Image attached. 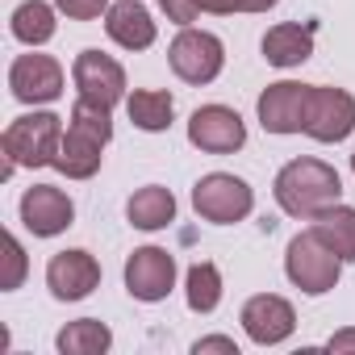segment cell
Returning a JSON list of instances; mask_svg holds the SVG:
<instances>
[{
    "instance_id": "cell-1",
    "label": "cell",
    "mask_w": 355,
    "mask_h": 355,
    "mask_svg": "<svg viewBox=\"0 0 355 355\" xmlns=\"http://www.w3.org/2000/svg\"><path fill=\"white\" fill-rule=\"evenodd\" d=\"M272 193H276V205H280L288 218L309 222V218H318L322 209H330V205L343 201V180H338V171H334L326 159L301 155V159H288V163L276 171Z\"/></svg>"
},
{
    "instance_id": "cell-2",
    "label": "cell",
    "mask_w": 355,
    "mask_h": 355,
    "mask_svg": "<svg viewBox=\"0 0 355 355\" xmlns=\"http://www.w3.org/2000/svg\"><path fill=\"white\" fill-rule=\"evenodd\" d=\"M63 142V117L59 113H21L17 121H9L5 138H0V150H5V167L0 175H9L17 167H55Z\"/></svg>"
},
{
    "instance_id": "cell-3",
    "label": "cell",
    "mask_w": 355,
    "mask_h": 355,
    "mask_svg": "<svg viewBox=\"0 0 355 355\" xmlns=\"http://www.w3.org/2000/svg\"><path fill=\"white\" fill-rule=\"evenodd\" d=\"M193 209L201 222H214V226H234V222H247L251 209H255V189L243 180V175H230V171H209L193 184Z\"/></svg>"
},
{
    "instance_id": "cell-4",
    "label": "cell",
    "mask_w": 355,
    "mask_h": 355,
    "mask_svg": "<svg viewBox=\"0 0 355 355\" xmlns=\"http://www.w3.org/2000/svg\"><path fill=\"white\" fill-rule=\"evenodd\" d=\"M284 276H288L305 297H322V293H330V288L338 284L343 259H338L313 230H305V234L288 239V247H284Z\"/></svg>"
},
{
    "instance_id": "cell-5",
    "label": "cell",
    "mask_w": 355,
    "mask_h": 355,
    "mask_svg": "<svg viewBox=\"0 0 355 355\" xmlns=\"http://www.w3.org/2000/svg\"><path fill=\"white\" fill-rule=\"evenodd\" d=\"M167 63H171V71L180 76L184 84L205 88V84H214V80L222 76V67H226V46H222V38L209 34V30L180 26V34H175L171 46H167Z\"/></svg>"
},
{
    "instance_id": "cell-6",
    "label": "cell",
    "mask_w": 355,
    "mask_h": 355,
    "mask_svg": "<svg viewBox=\"0 0 355 355\" xmlns=\"http://www.w3.org/2000/svg\"><path fill=\"white\" fill-rule=\"evenodd\" d=\"M355 130V96L347 88H330V84H309V101H305V130L313 142H343Z\"/></svg>"
},
{
    "instance_id": "cell-7",
    "label": "cell",
    "mask_w": 355,
    "mask_h": 355,
    "mask_svg": "<svg viewBox=\"0 0 355 355\" xmlns=\"http://www.w3.org/2000/svg\"><path fill=\"white\" fill-rule=\"evenodd\" d=\"M9 88L21 105H51L63 96V63L55 55H17L9 67Z\"/></svg>"
},
{
    "instance_id": "cell-8",
    "label": "cell",
    "mask_w": 355,
    "mask_h": 355,
    "mask_svg": "<svg viewBox=\"0 0 355 355\" xmlns=\"http://www.w3.org/2000/svg\"><path fill=\"white\" fill-rule=\"evenodd\" d=\"M71 84L84 101H96L109 109L125 101V67L105 51H80L71 63Z\"/></svg>"
},
{
    "instance_id": "cell-9",
    "label": "cell",
    "mask_w": 355,
    "mask_h": 355,
    "mask_svg": "<svg viewBox=\"0 0 355 355\" xmlns=\"http://www.w3.org/2000/svg\"><path fill=\"white\" fill-rule=\"evenodd\" d=\"M189 142L205 155H234L247 142V121L230 105H201L189 117Z\"/></svg>"
},
{
    "instance_id": "cell-10",
    "label": "cell",
    "mask_w": 355,
    "mask_h": 355,
    "mask_svg": "<svg viewBox=\"0 0 355 355\" xmlns=\"http://www.w3.org/2000/svg\"><path fill=\"white\" fill-rule=\"evenodd\" d=\"M171 288H175V255L171 251H163V247H138L125 259V293L134 301L155 305Z\"/></svg>"
},
{
    "instance_id": "cell-11",
    "label": "cell",
    "mask_w": 355,
    "mask_h": 355,
    "mask_svg": "<svg viewBox=\"0 0 355 355\" xmlns=\"http://www.w3.org/2000/svg\"><path fill=\"white\" fill-rule=\"evenodd\" d=\"M239 322H243V330H247L251 343L276 347V343L293 338V330H297V309H293V301H284L280 293H255V297H247Z\"/></svg>"
},
{
    "instance_id": "cell-12",
    "label": "cell",
    "mask_w": 355,
    "mask_h": 355,
    "mask_svg": "<svg viewBox=\"0 0 355 355\" xmlns=\"http://www.w3.org/2000/svg\"><path fill=\"white\" fill-rule=\"evenodd\" d=\"M17 214H21V226H26L34 239H55V234H63V230L76 222L71 197H67L63 189H55V184H34V189H26Z\"/></svg>"
},
{
    "instance_id": "cell-13",
    "label": "cell",
    "mask_w": 355,
    "mask_h": 355,
    "mask_svg": "<svg viewBox=\"0 0 355 355\" xmlns=\"http://www.w3.org/2000/svg\"><path fill=\"white\" fill-rule=\"evenodd\" d=\"M96 284H101L96 255H88L80 247L51 255V263H46V288H51L55 301H84V297L96 293Z\"/></svg>"
},
{
    "instance_id": "cell-14",
    "label": "cell",
    "mask_w": 355,
    "mask_h": 355,
    "mask_svg": "<svg viewBox=\"0 0 355 355\" xmlns=\"http://www.w3.org/2000/svg\"><path fill=\"white\" fill-rule=\"evenodd\" d=\"M305 101H309V84L297 80H280L268 84L259 92V125L268 134H301L305 130Z\"/></svg>"
},
{
    "instance_id": "cell-15",
    "label": "cell",
    "mask_w": 355,
    "mask_h": 355,
    "mask_svg": "<svg viewBox=\"0 0 355 355\" xmlns=\"http://www.w3.org/2000/svg\"><path fill=\"white\" fill-rule=\"evenodd\" d=\"M105 34L121 46V51H146L159 38V26L150 17V9L142 0H117L105 13Z\"/></svg>"
},
{
    "instance_id": "cell-16",
    "label": "cell",
    "mask_w": 355,
    "mask_h": 355,
    "mask_svg": "<svg viewBox=\"0 0 355 355\" xmlns=\"http://www.w3.org/2000/svg\"><path fill=\"white\" fill-rule=\"evenodd\" d=\"M105 163V142L67 125L63 130V142H59V155H55V171H63L67 180H92Z\"/></svg>"
},
{
    "instance_id": "cell-17",
    "label": "cell",
    "mask_w": 355,
    "mask_h": 355,
    "mask_svg": "<svg viewBox=\"0 0 355 355\" xmlns=\"http://www.w3.org/2000/svg\"><path fill=\"white\" fill-rule=\"evenodd\" d=\"M313 34L318 26H297V21H280L263 34V59L272 67H301L313 55Z\"/></svg>"
},
{
    "instance_id": "cell-18",
    "label": "cell",
    "mask_w": 355,
    "mask_h": 355,
    "mask_svg": "<svg viewBox=\"0 0 355 355\" xmlns=\"http://www.w3.org/2000/svg\"><path fill=\"white\" fill-rule=\"evenodd\" d=\"M55 13H59V9L46 5V0H21V5L13 9V17H9V30H13V38H17L21 46L38 51V46H46V42L55 38V30H59Z\"/></svg>"
},
{
    "instance_id": "cell-19",
    "label": "cell",
    "mask_w": 355,
    "mask_h": 355,
    "mask_svg": "<svg viewBox=\"0 0 355 355\" xmlns=\"http://www.w3.org/2000/svg\"><path fill=\"white\" fill-rule=\"evenodd\" d=\"M125 218L134 230H163L175 222V197L163 184H146L125 201Z\"/></svg>"
},
{
    "instance_id": "cell-20",
    "label": "cell",
    "mask_w": 355,
    "mask_h": 355,
    "mask_svg": "<svg viewBox=\"0 0 355 355\" xmlns=\"http://www.w3.org/2000/svg\"><path fill=\"white\" fill-rule=\"evenodd\" d=\"M309 230L343 259V263H355V209L351 205H330L322 209L318 218H309Z\"/></svg>"
},
{
    "instance_id": "cell-21",
    "label": "cell",
    "mask_w": 355,
    "mask_h": 355,
    "mask_svg": "<svg viewBox=\"0 0 355 355\" xmlns=\"http://www.w3.org/2000/svg\"><path fill=\"white\" fill-rule=\"evenodd\" d=\"M125 113H130V121H134L138 130L163 134V130L171 125V117H175V101H171V92H163V88H134V92L125 96Z\"/></svg>"
},
{
    "instance_id": "cell-22",
    "label": "cell",
    "mask_w": 355,
    "mask_h": 355,
    "mask_svg": "<svg viewBox=\"0 0 355 355\" xmlns=\"http://www.w3.org/2000/svg\"><path fill=\"white\" fill-rule=\"evenodd\" d=\"M55 347L63 355H105L113 347V330L96 318H80V322H67L55 338Z\"/></svg>"
},
{
    "instance_id": "cell-23",
    "label": "cell",
    "mask_w": 355,
    "mask_h": 355,
    "mask_svg": "<svg viewBox=\"0 0 355 355\" xmlns=\"http://www.w3.org/2000/svg\"><path fill=\"white\" fill-rule=\"evenodd\" d=\"M184 301L193 313H214L222 305V272L209 259H197L184 276Z\"/></svg>"
},
{
    "instance_id": "cell-24",
    "label": "cell",
    "mask_w": 355,
    "mask_h": 355,
    "mask_svg": "<svg viewBox=\"0 0 355 355\" xmlns=\"http://www.w3.org/2000/svg\"><path fill=\"white\" fill-rule=\"evenodd\" d=\"M71 125L84 130V134H92V138H101V142H109V138H113V109L76 96V105H71Z\"/></svg>"
},
{
    "instance_id": "cell-25",
    "label": "cell",
    "mask_w": 355,
    "mask_h": 355,
    "mask_svg": "<svg viewBox=\"0 0 355 355\" xmlns=\"http://www.w3.org/2000/svg\"><path fill=\"white\" fill-rule=\"evenodd\" d=\"M26 247L17 243V234H5V276H0V288L5 293H13V288H21V280H26Z\"/></svg>"
},
{
    "instance_id": "cell-26",
    "label": "cell",
    "mask_w": 355,
    "mask_h": 355,
    "mask_svg": "<svg viewBox=\"0 0 355 355\" xmlns=\"http://www.w3.org/2000/svg\"><path fill=\"white\" fill-rule=\"evenodd\" d=\"M276 5H280V0H201V13L230 17V13H268Z\"/></svg>"
},
{
    "instance_id": "cell-27",
    "label": "cell",
    "mask_w": 355,
    "mask_h": 355,
    "mask_svg": "<svg viewBox=\"0 0 355 355\" xmlns=\"http://www.w3.org/2000/svg\"><path fill=\"white\" fill-rule=\"evenodd\" d=\"M55 9L67 21H96L101 13H109V0H55Z\"/></svg>"
},
{
    "instance_id": "cell-28",
    "label": "cell",
    "mask_w": 355,
    "mask_h": 355,
    "mask_svg": "<svg viewBox=\"0 0 355 355\" xmlns=\"http://www.w3.org/2000/svg\"><path fill=\"white\" fill-rule=\"evenodd\" d=\"M159 9L167 13V21L175 26H193L201 17V0H159Z\"/></svg>"
},
{
    "instance_id": "cell-29",
    "label": "cell",
    "mask_w": 355,
    "mask_h": 355,
    "mask_svg": "<svg viewBox=\"0 0 355 355\" xmlns=\"http://www.w3.org/2000/svg\"><path fill=\"white\" fill-rule=\"evenodd\" d=\"M193 351H197V355H205V351H226V355H239V343H234V338H226V334H209V338H197V343H193Z\"/></svg>"
},
{
    "instance_id": "cell-30",
    "label": "cell",
    "mask_w": 355,
    "mask_h": 355,
    "mask_svg": "<svg viewBox=\"0 0 355 355\" xmlns=\"http://www.w3.org/2000/svg\"><path fill=\"white\" fill-rule=\"evenodd\" d=\"M334 355H343V351H355V330H338V334H330V343H326Z\"/></svg>"
},
{
    "instance_id": "cell-31",
    "label": "cell",
    "mask_w": 355,
    "mask_h": 355,
    "mask_svg": "<svg viewBox=\"0 0 355 355\" xmlns=\"http://www.w3.org/2000/svg\"><path fill=\"white\" fill-rule=\"evenodd\" d=\"M351 175H355V155H351Z\"/></svg>"
}]
</instances>
